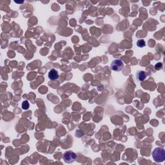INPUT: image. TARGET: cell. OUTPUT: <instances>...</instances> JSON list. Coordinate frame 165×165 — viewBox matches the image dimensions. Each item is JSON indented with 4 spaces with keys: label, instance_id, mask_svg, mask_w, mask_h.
Here are the masks:
<instances>
[{
    "label": "cell",
    "instance_id": "1",
    "mask_svg": "<svg viewBox=\"0 0 165 165\" xmlns=\"http://www.w3.org/2000/svg\"><path fill=\"white\" fill-rule=\"evenodd\" d=\"M152 157L156 162H162L165 160V151L164 148L157 147L152 152Z\"/></svg>",
    "mask_w": 165,
    "mask_h": 165
},
{
    "label": "cell",
    "instance_id": "2",
    "mask_svg": "<svg viewBox=\"0 0 165 165\" xmlns=\"http://www.w3.org/2000/svg\"><path fill=\"white\" fill-rule=\"evenodd\" d=\"M63 159L67 163H72L77 159V155L73 152L68 150L63 154Z\"/></svg>",
    "mask_w": 165,
    "mask_h": 165
},
{
    "label": "cell",
    "instance_id": "3",
    "mask_svg": "<svg viewBox=\"0 0 165 165\" xmlns=\"http://www.w3.org/2000/svg\"><path fill=\"white\" fill-rule=\"evenodd\" d=\"M124 67V63L120 59L114 60L110 65V69L116 72H119Z\"/></svg>",
    "mask_w": 165,
    "mask_h": 165
},
{
    "label": "cell",
    "instance_id": "4",
    "mask_svg": "<svg viewBox=\"0 0 165 165\" xmlns=\"http://www.w3.org/2000/svg\"><path fill=\"white\" fill-rule=\"evenodd\" d=\"M147 77V73L146 72H144L143 70H139L138 72L136 73V78L137 81L138 82H141L143 81L144 79H146Z\"/></svg>",
    "mask_w": 165,
    "mask_h": 165
},
{
    "label": "cell",
    "instance_id": "5",
    "mask_svg": "<svg viewBox=\"0 0 165 165\" xmlns=\"http://www.w3.org/2000/svg\"><path fill=\"white\" fill-rule=\"evenodd\" d=\"M48 77L50 79V80L52 81H54V80H57L58 78H59V73H58L57 71L54 69V68H52L50 70V72H49V74H48Z\"/></svg>",
    "mask_w": 165,
    "mask_h": 165
},
{
    "label": "cell",
    "instance_id": "6",
    "mask_svg": "<svg viewBox=\"0 0 165 165\" xmlns=\"http://www.w3.org/2000/svg\"><path fill=\"white\" fill-rule=\"evenodd\" d=\"M137 46L140 48H143L146 45L145 41H144V39H139L137 41Z\"/></svg>",
    "mask_w": 165,
    "mask_h": 165
},
{
    "label": "cell",
    "instance_id": "7",
    "mask_svg": "<svg viewBox=\"0 0 165 165\" xmlns=\"http://www.w3.org/2000/svg\"><path fill=\"white\" fill-rule=\"evenodd\" d=\"M30 105L29 103V101H24L22 103V108L23 110H28L29 108Z\"/></svg>",
    "mask_w": 165,
    "mask_h": 165
},
{
    "label": "cell",
    "instance_id": "8",
    "mask_svg": "<svg viewBox=\"0 0 165 165\" xmlns=\"http://www.w3.org/2000/svg\"><path fill=\"white\" fill-rule=\"evenodd\" d=\"M162 68V63H158L155 65V69L157 70H161Z\"/></svg>",
    "mask_w": 165,
    "mask_h": 165
}]
</instances>
